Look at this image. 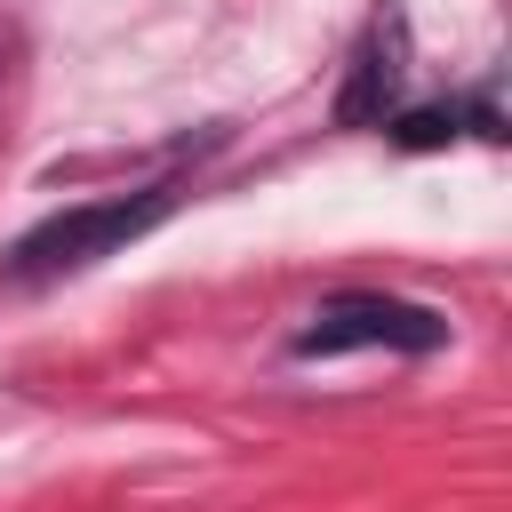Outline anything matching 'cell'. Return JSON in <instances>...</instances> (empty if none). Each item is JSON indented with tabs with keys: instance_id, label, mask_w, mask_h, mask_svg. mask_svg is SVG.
I'll return each instance as SVG.
<instances>
[{
	"instance_id": "7a4b0ae2",
	"label": "cell",
	"mask_w": 512,
	"mask_h": 512,
	"mask_svg": "<svg viewBox=\"0 0 512 512\" xmlns=\"http://www.w3.org/2000/svg\"><path fill=\"white\" fill-rule=\"evenodd\" d=\"M448 336L440 312L400 304V296H336L312 312V328L296 336V352H360V344H392V352H432Z\"/></svg>"
},
{
	"instance_id": "3957f363",
	"label": "cell",
	"mask_w": 512,
	"mask_h": 512,
	"mask_svg": "<svg viewBox=\"0 0 512 512\" xmlns=\"http://www.w3.org/2000/svg\"><path fill=\"white\" fill-rule=\"evenodd\" d=\"M400 16H384L376 32H368V48L352 56V88H344V128H368V120H384V104L400 96Z\"/></svg>"
},
{
	"instance_id": "277c9868",
	"label": "cell",
	"mask_w": 512,
	"mask_h": 512,
	"mask_svg": "<svg viewBox=\"0 0 512 512\" xmlns=\"http://www.w3.org/2000/svg\"><path fill=\"white\" fill-rule=\"evenodd\" d=\"M448 136H456V112H440V104L400 120V144H408V152H432V144H448Z\"/></svg>"
},
{
	"instance_id": "6da1fadb",
	"label": "cell",
	"mask_w": 512,
	"mask_h": 512,
	"mask_svg": "<svg viewBox=\"0 0 512 512\" xmlns=\"http://www.w3.org/2000/svg\"><path fill=\"white\" fill-rule=\"evenodd\" d=\"M168 208H176V192H168V184L128 192V200H88V208H64V216H48V224H32V232L16 240V272H24V280L80 272V264L112 256V248H128L136 232H152Z\"/></svg>"
}]
</instances>
